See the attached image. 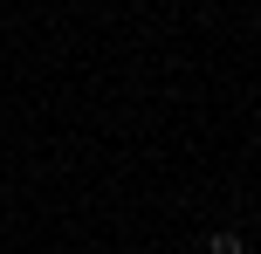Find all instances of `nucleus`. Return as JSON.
Wrapping results in <instances>:
<instances>
[{"mask_svg":"<svg viewBox=\"0 0 261 254\" xmlns=\"http://www.w3.org/2000/svg\"><path fill=\"white\" fill-rule=\"evenodd\" d=\"M206 254H248V247H241V234H227V227H220V234L206 241Z\"/></svg>","mask_w":261,"mask_h":254,"instance_id":"f257e3e1","label":"nucleus"}]
</instances>
